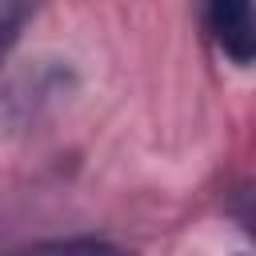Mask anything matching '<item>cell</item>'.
Masks as SVG:
<instances>
[{
  "instance_id": "cell-1",
  "label": "cell",
  "mask_w": 256,
  "mask_h": 256,
  "mask_svg": "<svg viewBox=\"0 0 256 256\" xmlns=\"http://www.w3.org/2000/svg\"><path fill=\"white\" fill-rule=\"evenodd\" d=\"M204 24L220 56H228L236 68L256 64V0H208Z\"/></svg>"
},
{
  "instance_id": "cell-2",
  "label": "cell",
  "mask_w": 256,
  "mask_h": 256,
  "mask_svg": "<svg viewBox=\"0 0 256 256\" xmlns=\"http://www.w3.org/2000/svg\"><path fill=\"white\" fill-rule=\"evenodd\" d=\"M12 256H132L128 248L112 244V240H96V236H68V240H40L28 244Z\"/></svg>"
},
{
  "instance_id": "cell-3",
  "label": "cell",
  "mask_w": 256,
  "mask_h": 256,
  "mask_svg": "<svg viewBox=\"0 0 256 256\" xmlns=\"http://www.w3.org/2000/svg\"><path fill=\"white\" fill-rule=\"evenodd\" d=\"M232 208H236V216L244 220V228L256 236V188H244V192L236 196V204H232Z\"/></svg>"
}]
</instances>
